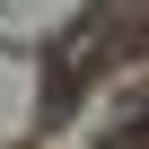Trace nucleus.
Instances as JSON below:
<instances>
[{
  "instance_id": "f257e3e1",
  "label": "nucleus",
  "mask_w": 149,
  "mask_h": 149,
  "mask_svg": "<svg viewBox=\"0 0 149 149\" xmlns=\"http://www.w3.org/2000/svg\"><path fill=\"white\" fill-rule=\"evenodd\" d=\"M105 149H149V88H140V97H132V114L105 132Z\"/></svg>"
}]
</instances>
